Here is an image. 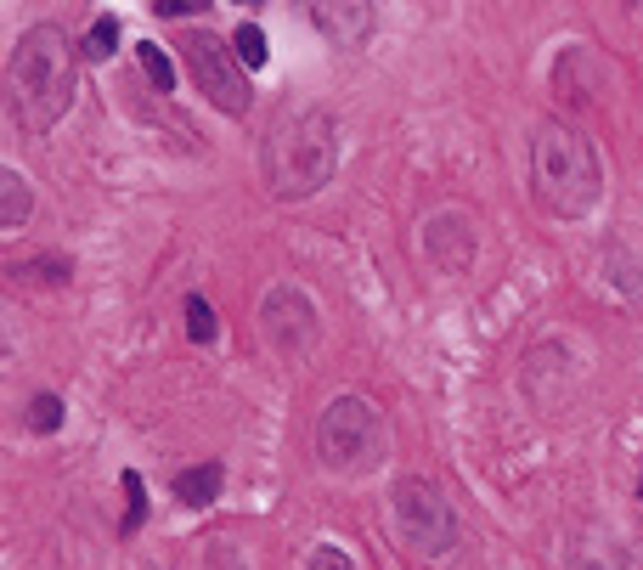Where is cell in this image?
<instances>
[{"instance_id": "1", "label": "cell", "mask_w": 643, "mask_h": 570, "mask_svg": "<svg viewBox=\"0 0 643 570\" xmlns=\"http://www.w3.org/2000/svg\"><path fill=\"white\" fill-rule=\"evenodd\" d=\"M6 102L23 130H51L74 108V40L63 23H34L6 57Z\"/></svg>"}, {"instance_id": "2", "label": "cell", "mask_w": 643, "mask_h": 570, "mask_svg": "<svg viewBox=\"0 0 643 570\" xmlns=\"http://www.w3.org/2000/svg\"><path fill=\"white\" fill-rule=\"evenodd\" d=\"M339 170V119L328 108H288L266 136V153H260V175H266V192L283 198V204H305L333 181Z\"/></svg>"}, {"instance_id": "3", "label": "cell", "mask_w": 643, "mask_h": 570, "mask_svg": "<svg viewBox=\"0 0 643 570\" xmlns=\"http://www.w3.org/2000/svg\"><path fill=\"white\" fill-rule=\"evenodd\" d=\"M531 192L553 221H581V215H593L598 198H604L598 147L587 142L576 125H565V119L536 125V136H531Z\"/></svg>"}, {"instance_id": "4", "label": "cell", "mask_w": 643, "mask_h": 570, "mask_svg": "<svg viewBox=\"0 0 643 570\" xmlns=\"http://www.w3.org/2000/svg\"><path fill=\"white\" fill-rule=\"evenodd\" d=\"M316 458L328 475H367L384 458V418L367 396H333L316 418Z\"/></svg>"}, {"instance_id": "5", "label": "cell", "mask_w": 643, "mask_h": 570, "mask_svg": "<svg viewBox=\"0 0 643 570\" xmlns=\"http://www.w3.org/2000/svg\"><path fill=\"white\" fill-rule=\"evenodd\" d=\"M390 514H395V531H401V542H407L412 554L446 559L457 548V514H452V503L440 497V486H429L424 475L395 480Z\"/></svg>"}, {"instance_id": "6", "label": "cell", "mask_w": 643, "mask_h": 570, "mask_svg": "<svg viewBox=\"0 0 643 570\" xmlns=\"http://www.w3.org/2000/svg\"><path fill=\"white\" fill-rule=\"evenodd\" d=\"M175 46H181V63H187V74L198 80V91H204L226 119H243V113H249V80H243V63H232L226 40L198 29V34H181Z\"/></svg>"}, {"instance_id": "7", "label": "cell", "mask_w": 643, "mask_h": 570, "mask_svg": "<svg viewBox=\"0 0 643 570\" xmlns=\"http://www.w3.org/2000/svg\"><path fill=\"white\" fill-rule=\"evenodd\" d=\"M260 333L283 362H305L316 345V305L299 283H271L260 300Z\"/></svg>"}, {"instance_id": "8", "label": "cell", "mask_w": 643, "mask_h": 570, "mask_svg": "<svg viewBox=\"0 0 643 570\" xmlns=\"http://www.w3.org/2000/svg\"><path fill=\"white\" fill-rule=\"evenodd\" d=\"M474 226L457 215V209H446V215H435V221H424V254H429V266L435 271H469V260H474Z\"/></svg>"}, {"instance_id": "9", "label": "cell", "mask_w": 643, "mask_h": 570, "mask_svg": "<svg viewBox=\"0 0 643 570\" xmlns=\"http://www.w3.org/2000/svg\"><path fill=\"white\" fill-rule=\"evenodd\" d=\"M311 23L328 34L333 46H361V40L373 34L378 12H373V6H361V0H316Z\"/></svg>"}, {"instance_id": "10", "label": "cell", "mask_w": 643, "mask_h": 570, "mask_svg": "<svg viewBox=\"0 0 643 570\" xmlns=\"http://www.w3.org/2000/svg\"><path fill=\"white\" fill-rule=\"evenodd\" d=\"M29 209H34L29 181H23L17 170H6V175H0V226H6V232H17V226L29 221Z\"/></svg>"}, {"instance_id": "11", "label": "cell", "mask_w": 643, "mask_h": 570, "mask_svg": "<svg viewBox=\"0 0 643 570\" xmlns=\"http://www.w3.org/2000/svg\"><path fill=\"white\" fill-rule=\"evenodd\" d=\"M175 497H181L187 508H204V503H215V497H220V469H215V463L181 469V475H175Z\"/></svg>"}, {"instance_id": "12", "label": "cell", "mask_w": 643, "mask_h": 570, "mask_svg": "<svg viewBox=\"0 0 643 570\" xmlns=\"http://www.w3.org/2000/svg\"><path fill=\"white\" fill-rule=\"evenodd\" d=\"M232 51H237V63H243V68H266L271 40H266V29H260V23H243V29L232 34Z\"/></svg>"}, {"instance_id": "13", "label": "cell", "mask_w": 643, "mask_h": 570, "mask_svg": "<svg viewBox=\"0 0 643 570\" xmlns=\"http://www.w3.org/2000/svg\"><path fill=\"white\" fill-rule=\"evenodd\" d=\"M215 333H220V322H215V305H209L204 294H192V300H187V339H192V345H209Z\"/></svg>"}, {"instance_id": "14", "label": "cell", "mask_w": 643, "mask_h": 570, "mask_svg": "<svg viewBox=\"0 0 643 570\" xmlns=\"http://www.w3.org/2000/svg\"><path fill=\"white\" fill-rule=\"evenodd\" d=\"M113 46H119V17H96L91 23V34H85V57H91V63H102V57H113Z\"/></svg>"}, {"instance_id": "15", "label": "cell", "mask_w": 643, "mask_h": 570, "mask_svg": "<svg viewBox=\"0 0 643 570\" xmlns=\"http://www.w3.org/2000/svg\"><path fill=\"white\" fill-rule=\"evenodd\" d=\"M136 51H142V68H147V80H153V91H175V63L158 51V40H147Z\"/></svg>"}, {"instance_id": "16", "label": "cell", "mask_w": 643, "mask_h": 570, "mask_svg": "<svg viewBox=\"0 0 643 570\" xmlns=\"http://www.w3.org/2000/svg\"><path fill=\"white\" fill-rule=\"evenodd\" d=\"M29 429H34V435L63 429V401H57V396H34V401H29Z\"/></svg>"}, {"instance_id": "17", "label": "cell", "mask_w": 643, "mask_h": 570, "mask_svg": "<svg viewBox=\"0 0 643 570\" xmlns=\"http://www.w3.org/2000/svg\"><path fill=\"white\" fill-rule=\"evenodd\" d=\"M125 491H130V514H125V531H136L147 514V491H142V475L136 469H125Z\"/></svg>"}, {"instance_id": "18", "label": "cell", "mask_w": 643, "mask_h": 570, "mask_svg": "<svg viewBox=\"0 0 643 570\" xmlns=\"http://www.w3.org/2000/svg\"><path fill=\"white\" fill-rule=\"evenodd\" d=\"M311 570H356V559L328 542V548H316V554H311Z\"/></svg>"}, {"instance_id": "19", "label": "cell", "mask_w": 643, "mask_h": 570, "mask_svg": "<svg viewBox=\"0 0 643 570\" xmlns=\"http://www.w3.org/2000/svg\"><path fill=\"white\" fill-rule=\"evenodd\" d=\"M198 12V0H158V17H187Z\"/></svg>"}, {"instance_id": "20", "label": "cell", "mask_w": 643, "mask_h": 570, "mask_svg": "<svg viewBox=\"0 0 643 570\" xmlns=\"http://www.w3.org/2000/svg\"><path fill=\"white\" fill-rule=\"evenodd\" d=\"M638 497H643V480H638Z\"/></svg>"}]
</instances>
